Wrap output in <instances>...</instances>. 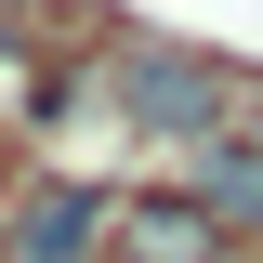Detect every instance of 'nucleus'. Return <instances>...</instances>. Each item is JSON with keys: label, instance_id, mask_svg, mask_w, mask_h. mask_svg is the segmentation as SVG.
Returning a JSON list of instances; mask_svg holds the SVG:
<instances>
[{"label": "nucleus", "instance_id": "1", "mask_svg": "<svg viewBox=\"0 0 263 263\" xmlns=\"http://www.w3.org/2000/svg\"><path fill=\"white\" fill-rule=\"evenodd\" d=\"M105 105H119L132 132H211L224 119V66L171 53V40H119V53H105Z\"/></svg>", "mask_w": 263, "mask_h": 263}, {"label": "nucleus", "instance_id": "2", "mask_svg": "<svg viewBox=\"0 0 263 263\" xmlns=\"http://www.w3.org/2000/svg\"><path fill=\"white\" fill-rule=\"evenodd\" d=\"M119 250L132 263H224V224L197 197H145V211H119Z\"/></svg>", "mask_w": 263, "mask_h": 263}, {"label": "nucleus", "instance_id": "3", "mask_svg": "<svg viewBox=\"0 0 263 263\" xmlns=\"http://www.w3.org/2000/svg\"><path fill=\"white\" fill-rule=\"evenodd\" d=\"M184 197H197V211H211L224 237H263V145H197Z\"/></svg>", "mask_w": 263, "mask_h": 263}, {"label": "nucleus", "instance_id": "4", "mask_svg": "<svg viewBox=\"0 0 263 263\" xmlns=\"http://www.w3.org/2000/svg\"><path fill=\"white\" fill-rule=\"evenodd\" d=\"M92 237H105V197H92V184H40L27 224H13V250H27V263H79Z\"/></svg>", "mask_w": 263, "mask_h": 263}]
</instances>
